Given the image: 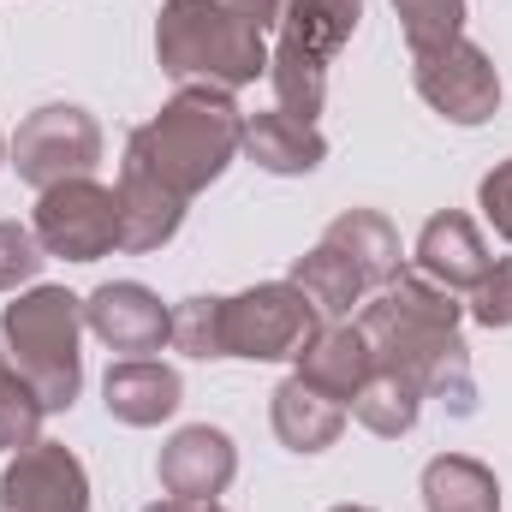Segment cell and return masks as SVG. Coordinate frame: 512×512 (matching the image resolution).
Listing matches in <instances>:
<instances>
[{
  "mask_svg": "<svg viewBox=\"0 0 512 512\" xmlns=\"http://www.w3.org/2000/svg\"><path fill=\"white\" fill-rule=\"evenodd\" d=\"M0 512H90L84 459L60 441L12 453V465L0 471Z\"/></svg>",
  "mask_w": 512,
  "mask_h": 512,
  "instance_id": "8fae6325",
  "label": "cell"
},
{
  "mask_svg": "<svg viewBox=\"0 0 512 512\" xmlns=\"http://www.w3.org/2000/svg\"><path fill=\"white\" fill-rule=\"evenodd\" d=\"M197 512H227V507H215V501H203V507H197Z\"/></svg>",
  "mask_w": 512,
  "mask_h": 512,
  "instance_id": "f546056e",
  "label": "cell"
},
{
  "mask_svg": "<svg viewBox=\"0 0 512 512\" xmlns=\"http://www.w3.org/2000/svg\"><path fill=\"white\" fill-rule=\"evenodd\" d=\"M417 274L423 280H435V286H447V292H471L489 268H495V256L483 245V233H477V221L471 215H459V209H447V215H429V227L417 233Z\"/></svg>",
  "mask_w": 512,
  "mask_h": 512,
  "instance_id": "5bb4252c",
  "label": "cell"
},
{
  "mask_svg": "<svg viewBox=\"0 0 512 512\" xmlns=\"http://www.w3.org/2000/svg\"><path fill=\"white\" fill-rule=\"evenodd\" d=\"M423 507L429 512H501V483L483 459L441 453L423 465Z\"/></svg>",
  "mask_w": 512,
  "mask_h": 512,
  "instance_id": "ffe728a7",
  "label": "cell"
},
{
  "mask_svg": "<svg viewBox=\"0 0 512 512\" xmlns=\"http://www.w3.org/2000/svg\"><path fill=\"white\" fill-rule=\"evenodd\" d=\"M477 203H483L489 227H495V233L512 245V155L501 161V167H489V173H483V185H477Z\"/></svg>",
  "mask_w": 512,
  "mask_h": 512,
  "instance_id": "4316f807",
  "label": "cell"
},
{
  "mask_svg": "<svg viewBox=\"0 0 512 512\" xmlns=\"http://www.w3.org/2000/svg\"><path fill=\"white\" fill-rule=\"evenodd\" d=\"M42 417H48V405L36 399V387L24 382V370L6 358V346H0V453H24V447H36L42 441Z\"/></svg>",
  "mask_w": 512,
  "mask_h": 512,
  "instance_id": "603a6c76",
  "label": "cell"
},
{
  "mask_svg": "<svg viewBox=\"0 0 512 512\" xmlns=\"http://www.w3.org/2000/svg\"><path fill=\"white\" fill-rule=\"evenodd\" d=\"M143 512H197V507H191V501H173V495H167V501H155V507H143Z\"/></svg>",
  "mask_w": 512,
  "mask_h": 512,
  "instance_id": "83f0119b",
  "label": "cell"
},
{
  "mask_svg": "<svg viewBox=\"0 0 512 512\" xmlns=\"http://www.w3.org/2000/svg\"><path fill=\"white\" fill-rule=\"evenodd\" d=\"M0 340L6 358L24 370V382L36 387V399L48 411H72L78 387H84V298H72L66 286H30L24 298L6 304L0 316Z\"/></svg>",
  "mask_w": 512,
  "mask_h": 512,
  "instance_id": "5b68a950",
  "label": "cell"
},
{
  "mask_svg": "<svg viewBox=\"0 0 512 512\" xmlns=\"http://www.w3.org/2000/svg\"><path fill=\"white\" fill-rule=\"evenodd\" d=\"M340 429H346V405L328 399V393H316L304 376H286V382L274 387V435H280V447L322 453V447L340 441Z\"/></svg>",
  "mask_w": 512,
  "mask_h": 512,
  "instance_id": "d6986e66",
  "label": "cell"
},
{
  "mask_svg": "<svg viewBox=\"0 0 512 512\" xmlns=\"http://www.w3.org/2000/svg\"><path fill=\"white\" fill-rule=\"evenodd\" d=\"M393 12H399L411 54H429L465 36V0H393Z\"/></svg>",
  "mask_w": 512,
  "mask_h": 512,
  "instance_id": "cb8c5ba5",
  "label": "cell"
},
{
  "mask_svg": "<svg viewBox=\"0 0 512 512\" xmlns=\"http://www.w3.org/2000/svg\"><path fill=\"white\" fill-rule=\"evenodd\" d=\"M465 316H471L477 328H512V256H501V262L471 286Z\"/></svg>",
  "mask_w": 512,
  "mask_h": 512,
  "instance_id": "484cf974",
  "label": "cell"
},
{
  "mask_svg": "<svg viewBox=\"0 0 512 512\" xmlns=\"http://www.w3.org/2000/svg\"><path fill=\"white\" fill-rule=\"evenodd\" d=\"M286 0H161L155 60L173 84L245 90L268 78V30H280Z\"/></svg>",
  "mask_w": 512,
  "mask_h": 512,
  "instance_id": "7a4b0ae2",
  "label": "cell"
},
{
  "mask_svg": "<svg viewBox=\"0 0 512 512\" xmlns=\"http://www.w3.org/2000/svg\"><path fill=\"white\" fill-rule=\"evenodd\" d=\"M161 489L173 495V501H191V507H203V501H215V495H227L233 489V477H239V447H233V435L227 429H215V423H185L167 447H161Z\"/></svg>",
  "mask_w": 512,
  "mask_h": 512,
  "instance_id": "4fadbf2b",
  "label": "cell"
},
{
  "mask_svg": "<svg viewBox=\"0 0 512 512\" xmlns=\"http://www.w3.org/2000/svg\"><path fill=\"white\" fill-rule=\"evenodd\" d=\"M322 334V310L292 280H262L227 298V358L251 364H298Z\"/></svg>",
  "mask_w": 512,
  "mask_h": 512,
  "instance_id": "52a82bcc",
  "label": "cell"
},
{
  "mask_svg": "<svg viewBox=\"0 0 512 512\" xmlns=\"http://www.w3.org/2000/svg\"><path fill=\"white\" fill-rule=\"evenodd\" d=\"M459 292L423 280L417 268H399L382 292L364 304L358 328L370 340L376 370H393L405 382L423 387V399H441L453 417L477 411V387H471V346L459 340Z\"/></svg>",
  "mask_w": 512,
  "mask_h": 512,
  "instance_id": "6da1fadb",
  "label": "cell"
},
{
  "mask_svg": "<svg viewBox=\"0 0 512 512\" xmlns=\"http://www.w3.org/2000/svg\"><path fill=\"white\" fill-rule=\"evenodd\" d=\"M370 370H376V358H370V340H364L358 322H322V334L298 358V376L316 387V393L340 399V405L358 399V387L370 382Z\"/></svg>",
  "mask_w": 512,
  "mask_h": 512,
  "instance_id": "e0dca14e",
  "label": "cell"
},
{
  "mask_svg": "<svg viewBox=\"0 0 512 512\" xmlns=\"http://www.w3.org/2000/svg\"><path fill=\"white\" fill-rule=\"evenodd\" d=\"M96 161H102V126H96V114H84L72 102L36 108L12 137V167H18V179L30 191H54L66 179H90Z\"/></svg>",
  "mask_w": 512,
  "mask_h": 512,
  "instance_id": "ba28073f",
  "label": "cell"
},
{
  "mask_svg": "<svg viewBox=\"0 0 512 512\" xmlns=\"http://www.w3.org/2000/svg\"><path fill=\"white\" fill-rule=\"evenodd\" d=\"M0 167H6V137H0Z\"/></svg>",
  "mask_w": 512,
  "mask_h": 512,
  "instance_id": "4dcf8cb0",
  "label": "cell"
},
{
  "mask_svg": "<svg viewBox=\"0 0 512 512\" xmlns=\"http://www.w3.org/2000/svg\"><path fill=\"white\" fill-rule=\"evenodd\" d=\"M364 0H286L280 12V48L268 54V84L280 96V114L310 120L328 102V66L358 36Z\"/></svg>",
  "mask_w": 512,
  "mask_h": 512,
  "instance_id": "8992f818",
  "label": "cell"
},
{
  "mask_svg": "<svg viewBox=\"0 0 512 512\" xmlns=\"http://www.w3.org/2000/svg\"><path fill=\"white\" fill-rule=\"evenodd\" d=\"M102 399H108V417H120L126 429H155V423H167L179 411L185 382L161 358H120L102 376Z\"/></svg>",
  "mask_w": 512,
  "mask_h": 512,
  "instance_id": "9a60e30c",
  "label": "cell"
},
{
  "mask_svg": "<svg viewBox=\"0 0 512 512\" xmlns=\"http://www.w3.org/2000/svg\"><path fill=\"white\" fill-rule=\"evenodd\" d=\"M417 411H423V387L393 376V370H370V382L358 387V399H352V417L370 435H382V441L411 435L417 429Z\"/></svg>",
  "mask_w": 512,
  "mask_h": 512,
  "instance_id": "44dd1931",
  "label": "cell"
},
{
  "mask_svg": "<svg viewBox=\"0 0 512 512\" xmlns=\"http://www.w3.org/2000/svg\"><path fill=\"white\" fill-rule=\"evenodd\" d=\"M42 239L30 233V227H18V221H0V292H18V286H30L36 274H42Z\"/></svg>",
  "mask_w": 512,
  "mask_h": 512,
  "instance_id": "d4e9b609",
  "label": "cell"
},
{
  "mask_svg": "<svg viewBox=\"0 0 512 512\" xmlns=\"http://www.w3.org/2000/svg\"><path fill=\"white\" fill-rule=\"evenodd\" d=\"M114 197H120V251H131V256L161 251V245L179 233V221H185V197L167 191L155 173H143V167H131V161L120 167Z\"/></svg>",
  "mask_w": 512,
  "mask_h": 512,
  "instance_id": "2e32d148",
  "label": "cell"
},
{
  "mask_svg": "<svg viewBox=\"0 0 512 512\" xmlns=\"http://www.w3.org/2000/svg\"><path fill=\"white\" fill-rule=\"evenodd\" d=\"M173 352L197 358V364H221L227 358V298L215 292H197L173 310Z\"/></svg>",
  "mask_w": 512,
  "mask_h": 512,
  "instance_id": "7402d4cb",
  "label": "cell"
},
{
  "mask_svg": "<svg viewBox=\"0 0 512 512\" xmlns=\"http://www.w3.org/2000/svg\"><path fill=\"white\" fill-rule=\"evenodd\" d=\"M84 328L126 358H149L161 352V340L173 334V310L143 286V280H108L84 298Z\"/></svg>",
  "mask_w": 512,
  "mask_h": 512,
  "instance_id": "7c38bea8",
  "label": "cell"
},
{
  "mask_svg": "<svg viewBox=\"0 0 512 512\" xmlns=\"http://www.w3.org/2000/svg\"><path fill=\"white\" fill-rule=\"evenodd\" d=\"M328 512H376V507H328Z\"/></svg>",
  "mask_w": 512,
  "mask_h": 512,
  "instance_id": "f1b7e54d",
  "label": "cell"
},
{
  "mask_svg": "<svg viewBox=\"0 0 512 512\" xmlns=\"http://www.w3.org/2000/svg\"><path fill=\"white\" fill-rule=\"evenodd\" d=\"M245 155L274 179H298V173H316L328 161V137L310 120H292V114L268 108V114L245 120Z\"/></svg>",
  "mask_w": 512,
  "mask_h": 512,
  "instance_id": "ac0fdd59",
  "label": "cell"
},
{
  "mask_svg": "<svg viewBox=\"0 0 512 512\" xmlns=\"http://www.w3.org/2000/svg\"><path fill=\"white\" fill-rule=\"evenodd\" d=\"M399 227L382 209H346L328 221V233L292 262V286L322 310V322H346L352 304H370L387 280L405 268L399 262Z\"/></svg>",
  "mask_w": 512,
  "mask_h": 512,
  "instance_id": "277c9868",
  "label": "cell"
},
{
  "mask_svg": "<svg viewBox=\"0 0 512 512\" xmlns=\"http://www.w3.org/2000/svg\"><path fill=\"white\" fill-rule=\"evenodd\" d=\"M30 233L60 262H102L108 251H120V197L96 179H66L54 191H36Z\"/></svg>",
  "mask_w": 512,
  "mask_h": 512,
  "instance_id": "9c48e42d",
  "label": "cell"
},
{
  "mask_svg": "<svg viewBox=\"0 0 512 512\" xmlns=\"http://www.w3.org/2000/svg\"><path fill=\"white\" fill-rule=\"evenodd\" d=\"M245 149V114L233 102V90L215 84H185L149 126L131 131L126 161L155 173L167 191H179L185 203L197 191H209Z\"/></svg>",
  "mask_w": 512,
  "mask_h": 512,
  "instance_id": "3957f363",
  "label": "cell"
},
{
  "mask_svg": "<svg viewBox=\"0 0 512 512\" xmlns=\"http://www.w3.org/2000/svg\"><path fill=\"white\" fill-rule=\"evenodd\" d=\"M411 84H417V96L441 114V120H453V126H483V120H495V108H501V72H495V60L477 48V42H447V48H429V54H411Z\"/></svg>",
  "mask_w": 512,
  "mask_h": 512,
  "instance_id": "30bf717a",
  "label": "cell"
}]
</instances>
